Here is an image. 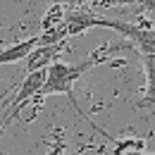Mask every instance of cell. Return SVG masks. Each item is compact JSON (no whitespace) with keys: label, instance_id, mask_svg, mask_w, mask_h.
<instances>
[{"label":"cell","instance_id":"cell-1","mask_svg":"<svg viewBox=\"0 0 155 155\" xmlns=\"http://www.w3.org/2000/svg\"><path fill=\"white\" fill-rule=\"evenodd\" d=\"M100 62V50H96L93 55H88L86 60H81L77 64H69V62H53L45 72V84L38 91L36 100H43L45 96H55V93H64L74 100V84H77L84 72H88L93 64Z\"/></svg>","mask_w":155,"mask_h":155},{"label":"cell","instance_id":"cell-2","mask_svg":"<svg viewBox=\"0 0 155 155\" xmlns=\"http://www.w3.org/2000/svg\"><path fill=\"white\" fill-rule=\"evenodd\" d=\"M96 26L119 31L122 36H127L134 43L141 55H155V26H138V24H129V21L107 19V17H100V15L96 17Z\"/></svg>","mask_w":155,"mask_h":155},{"label":"cell","instance_id":"cell-3","mask_svg":"<svg viewBox=\"0 0 155 155\" xmlns=\"http://www.w3.org/2000/svg\"><path fill=\"white\" fill-rule=\"evenodd\" d=\"M45 72H48V69H38V72H31V74H26V77L21 79L19 88H17L15 98L10 100V107H7V112H5L2 122H0V129H2V127H7L15 117L19 115V110L26 105V103L36 100L38 91L43 88V84H45Z\"/></svg>","mask_w":155,"mask_h":155},{"label":"cell","instance_id":"cell-4","mask_svg":"<svg viewBox=\"0 0 155 155\" xmlns=\"http://www.w3.org/2000/svg\"><path fill=\"white\" fill-rule=\"evenodd\" d=\"M62 50H67V43H60V45H36L29 58L24 60L26 62V74L31 72H38V69H48L53 62H58Z\"/></svg>","mask_w":155,"mask_h":155},{"label":"cell","instance_id":"cell-5","mask_svg":"<svg viewBox=\"0 0 155 155\" xmlns=\"http://www.w3.org/2000/svg\"><path fill=\"white\" fill-rule=\"evenodd\" d=\"M96 12H88V10H84V7H77V10H72V12H67L64 15V29H67V36H77V34H84L86 29H91V26H96Z\"/></svg>","mask_w":155,"mask_h":155},{"label":"cell","instance_id":"cell-6","mask_svg":"<svg viewBox=\"0 0 155 155\" xmlns=\"http://www.w3.org/2000/svg\"><path fill=\"white\" fill-rule=\"evenodd\" d=\"M38 45V36H31V38H24L19 43H12L7 48L0 50V64H12V62H19V60H26L29 53Z\"/></svg>","mask_w":155,"mask_h":155},{"label":"cell","instance_id":"cell-7","mask_svg":"<svg viewBox=\"0 0 155 155\" xmlns=\"http://www.w3.org/2000/svg\"><path fill=\"white\" fill-rule=\"evenodd\" d=\"M146 72V91L138 100V107H155V55H141Z\"/></svg>","mask_w":155,"mask_h":155},{"label":"cell","instance_id":"cell-8","mask_svg":"<svg viewBox=\"0 0 155 155\" xmlns=\"http://www.w3.org/2000/svg\"><path fill=\"white\" fill-rule=\"evenodd\" d=\"M64 21V10H62V2H53L50 5V10L43 15V19H41V29L43 31H50V29H55V26H60Z\"/></svg>","mask_w":155,"mask_h":155},{"label":"cell","instance_id":"cell-9","mask_svg":"<svg viewBox=\"0 0 155 155\" xmlns=\"http://www.w3.org/2000/svg\"><path fill=\"white\" fill-rule=\"evenodd\" d=\"M62 153H64V146L60 143V146H55L53 150H48V153H45V155H62Z\"/></svg>","mask_w":155,"mask_h":155},{"label":"cell","instance_id":"cell-10","mask_svg":"<svg viewBox=\"0 0 155 155\" xmlns=\"http://www.w3.org/2000/svg\"><path fill=\"white\" fill-rule=\"evenodd\" d=\"M127 155H150V153H143V150H131V153H127Z\"/></svg>","mask_w":155,"mask_h":155}]
</instances>
